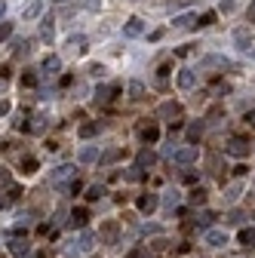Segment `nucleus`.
<instances>
[{
    "label": "nucleus",
    "instance_id": "f257e3e1",
    "mask_svg": "<svg viewBox=\"0 0 255 258\" xmlns=\"http://www.w3.org/2000/svg\"><path fill=\"white\" fill-rule=\"evenodd\" d=\"M172 163H178V166H190V163H197L200 160V148L197 145H181V148H175L172 151Z\"/></svg>",
    "mask_w": 255,
    "mask_h": 258
},
{
    "label": "nucleus",
    "instance_id": "f03ea898",
    "mask_svg": "<svg viewBox=\"0 0 255 258\" xmlns=\"http://www.w3.org/2000/svg\"><path fill=\"white\" fill-rule=\"evenodd\" d=\"M65 181H74V166H71V163L55 166L52 175H49V184H55V187H65Z\"/></svg>",
    "mask_w": 255,
    "mask_h": 258
},
{
    "label": "nucleus",
    "instance_id": "7ed1b4c3",
    "mask_svg": "<svg viewBox=\"0 0 255 258\" xmlns=\"http://www.w3.org/2000/svg\"><path fill=\"white\" fill-rule=\"evenodd\" d=\"M225 151H228L231 157H246V154H249V142H246L243 136H234V139L228 142V148H225Z\"/></svg>",
    "mask_w": 255,
    "mask_h": 258
},
{
    "label": "nucleus",
    "instance_id": "20e7f679",
    "mask_svg": "<svg viewBox=\"0 0 255 258\" xmlns=\"http://www.w3.org/2000/svg\"><path fill=\"white\" fill-rule=\"evenodd\" d=\"M157 117H163V120H178L181 117V105L178 102H166V105H160V108H157Z\"/></svg>",
    "mask_w": 255,
    "mask_h": 258
},
{
    "label": "nucleus",
    "instance_id": "39448f33",
    "mask_svg": "<svg viewBox=\"0 0 255 258\" xmlns=\"http://www.w3.org/2000/svg\"><path fill=\"white\" fill-rule=\"evenodd\" d=\"M52 37H55V19L52 16H43L40 19V40L43 43H52Z\"/></svg>",
    "mask_w": 255,
    "mask_h": 258
},
{
    "label": "nucleus",
    "instance_id": "423d86ee",
    "mask_svg": "<svg viewBox=\"0 0 255 258\" xmlns=\"http://www.w3.org/2000/svg\"><path fill=\"white\" fill-rule=\"evenodd\" d=\"M43 13V0H28V4L22 7V19L25 22H31V19H37Z\"/></svg>",
    "mask_w": 255,
    "mask_h": 258
},
{
    "label": "nucleus",
    "instance_id": "0eeeda50",
    "mask_svg": "<svg viewBox=\"0 0 255 258\" xmlns=\"http://www.w3.org/2000/svg\"><path fill=\"white\" fill-rule=\"evenodd\" d=\"M157 203H160V197H157V194H151V190L139 197V209H142L145 215H151V212L157 209Z\"/></svg>",
    "mask_w": 255,
    "mask_h": 258
},
{
    "label": "nucleus",
    "instance_id": "6e6552de",
    "mask_svg": "<svg viewBox=\"0 0 255 258\" xmlns=\"http://www.w3.org/2000/svg\"><path fill=\"white\" fill-rule=\"evenodd\" d=\"M145 34V22L142 19H130L123 25V37H142Z\"/></svg>",
    "mask_w": 255,
    "mask_h": 258
},
{
    "label": "nucleus",
    "instance_id": "1a4fd4ad",
    "mask_svg": "<svg viewBox=\"0 0 255 258\" xmlns=\"http://www.w3.org/2000/svg\"><path fill=\"white\" fill-rule=\"evenodd\" d=\"M86 221H89V209H83V206H77V209L68 215V224H71V228H83Z\"/></svg>",
    "mask_w": 255,
    "mask_h": 258
},
{
    "label": "nucleus",
    "instance_id": "9d476101",
    "mask_svg": "<svg viewBox=\"0 0 255 258\" xmlns=\"http://www.w3.org/2000/svg\"><path fill=\"white\" fill-rule=\"evenodd\" d=\"M40 71H43V74H49V77H52V74H58V71H61V58H58V55H46V58H43V64H40Z\"/></svg>",
    "mask_w": 255,
    "mask_h": 258
},
{
    "label": "nucleus",
    "instance_id": "9b49d317",
    "mask_svg": "<svg viewBox=\"0 0 255 258\" xmlns=\"http://www.w3.org/2000/svg\"><path fill=\"white\" fill-rule=\"evenodd\" d=\"M178 86H181V89H194V86H197V71H190V68L178 71Z\"/></svg>",
    "mask_w": 255,
    "mask_h": 258
},
{
    "label": "nucleus",
    "instance_id": "f8f14e48",
    "mask_svg": "<svg viewBox=\"0 0 255 258\" xmlns=\"http://www.w3.org/2000/svg\"><path fill=\"white\" fill-rule=\"evenodd\" d=\"M234 40H237V49H243V52H252V34L249 31H234Z\"/></svg>",
    "mask_w": 255,
    "mask_h": 258
},
{
    "label": "nucleus",
    "instance_id": "ddd939ff",
    "mask_svg": "<svg viewBox=\"0 0 255 258\" xmlns=\"http://www.w3.org/2000/svg\"><path fill=\"white\" fill-rule=\"evenodd\" d=\"M99 237H102L108 246H114V243H117V224H114V221L102 224V228H99Z\"/></svg>",
    "mask_w": 255,
    "mask_h": 258
},
{
    "label": "nucleus",
    "instance_id": "4468645a",
    "mask_svg": "<svg viewBox=\"0 0 255 258\" xmlns=\"http://www.w3.org/2000/svg\"><path fill=\"white\" fill-rule=\"evenodd\" d=\"M68 49H71L74 55H83V52H86V37H83V34H71V37H68Z\"/></svg>",
    "mask_w": 255,
    "mask_h": 258
},
{
    "label": "nucleus",
    "instance_id": "2eb2a0df",
    "mask_svg": "<svg viewBox=\"0 0 255 258\" xmlns=\"http://www.w3.org/2000/svg\"><path fill=\"white\" fill-rule=\"evenodd\" d=\"M157 163V154L154 151H139V157H136V166L139 169H148V166H154Z\"/></svg>",
    "mask_w": 255,
    "mask_h": 258
},
{
    "label": "nucleus",
    "instance_id": "dca6fc26",
    "mask_svg": "<svg viewBox=\"0 0 255 258\" xmlns=\"http://www.w3.org/2000/svg\"><path fill=\"white\" fill-rule=\"evenodd\" d=\"M92 246H95V237L92 234H80L77 243H74V252H89Z\"/></svg>",
    "mask_w": 255,
    "mask_h": 258
},
{
    "label": "nucleus",
    "instance_id": "f3484780",
    "mask_svg": "<svg viewBox=\"0 0 255 258\" xmlns=\"http://www.w3.org/2000/svg\"><path fill=\"white\" fill-rule=\"evenodd\" d=\"M10 252H13V255H22V258H25V255L31 252V243H28V240H22V237H16V240L10 243Z\"/></svg>",
    "mask_w": 255,
    "mask_h": 258
},
{
    "label": "nucleus",
    "instance_id": "a211bd4d",
    "mask_svg": "<svg viewBox=\"0 0 255 258\" xmlns=\"http://www.w3.org/2000/svg\"><path fill=\"white\" fill-rule=\"evenodd\" d=\"M206 243H209V246H225V243H228V234L212 228V231H206Z\"/></svg>",
    "mask_w": 255,
    "mask_h": 258
},
{
    "label": "nucleus",
    "instance_id": "6ab92c4d",
    "mask_svg": "<svg viewBox=\"0 0 255 258\" xmlns=\"http://www.w3.org/2000/svg\"><path fill=\"white\" fill-rule=\"evenodd\" d=\"M200 136H203V123L197 120V123H190V126H187V145H197Z\"/></svg>",
    "mask_w": 255,
    "mask_h": 258
},
{
    "label": "nucleus",
    "instance_id": "aec40b11",
    "mask_svg": "<svg viewBox=\"0 0 255 258\" xmlns=\"http://www.w3.org/2000/svg\"><path fill=\"white\" fill-rule=\"evenodd\" d=\"M237 240H240V246L252 249V246H255V228H243V231L237 234Z\"/></svg>",
    "mask_w": 255,
    "mask_h": 258
},
{
    "label": "nucleus",
    "instance_id": "412c9836",
    "mask_svg": "<svg viewBox=\"0 0 255 258\" xmlns=\"http://www.w3.org/2000/svg\"><path fill=\"white\" fill-rule=\"evenodd\" d=\"M77 160H80V163H95V160H99V151H95V148H80Z\"/></svg>",
    "mask_w": 255,
    "mask_h": 258
},
{
    "label": "nucleus",
    "instance_id": "4be33fe9",
    "mask_svg": "<svg viewBox=\"0 0 255 258\" xmlns=\"http://www.w3.org/2000/svg\"><path fill=\"white\" fill-rule=\"evenodd\" d=\"M130 99H133V102H142V99H145V83H139V80L130 83Z\"/></svg>",
    "mask_w": 255,
    "mask_h": 258
},
{
    "label": "nucleus",
    "instance_id": "5701e85b",
    "mask_svg": "<svg viewBox=\"0 0 255 258\" xmlns=\"http://www.w3.org/2000/svg\"><path fill=\"white\" fill-rule=\"evenodd\" d=\"M142 139H145L148 145H154L157 139H160V133H157V126H151V123H148V126H142Z\"/></svg>",
    "mask_w": 255,
    "mask_h": 258
},
{
    "label": "nucleus",
    "instance_id": "b1692460",
    "mask_svg": "<svg viewBox=\"0 0 255 258\" xmlns=\"http://www.w3.org/2000/svg\"><path fill=\"white\" fill-rule=\"evenodd\" d=\"M203 64H209V68H228V64H231V61H228L225 55H209V58H206Z\"/></svg>",
    "mask_w": 255,
    "mask_h": 258
},
{
    "label": "nucleus",
    "instance_id": "393cba45",
    "mask_svg": "<svg viewBox=\"0 0 255 258\" xmlns=\"http://www.w3.org/2000/svg\"><path fill=\"white\" fill-rule=\"evenodd\" d=\"M95 133H99V123H83V126H80V136H83V139H92Z\"/></svg>",
    "mask_w": 255,
    "mask_h": 258
},
{
    "label": "nucleus",
    "instance_id": "a878e982",
    "mask_svg": "<svg viewBox=\"0 0 255 258\" xmlns=\"http://www.w3.org/2000/svg\"><path fill=\"white\" fill-rule=\"evenodd\" d=\"M22 172H25V175H31V172H37V160H34V157H28V160H22Z\"/></svg>",
    "mask_w": 255,
    "mask_h": 258
},
{
    "label": "nucleus",
    "instance_id": "bb28decb",
    "mask_svg": "<svg viewBox=\"0 0 255 258\" xmlns=\"http://www.w3.org/2000/svg\"><path fill=\"white\" fill-rule=\"evenodd\" d=\"M102 194H105V187H102V184H89V190H86V200H99Z\"/></svg>",
    "mask_w": 255,
    "mask_h": 258
},
{
    "label": "nucleus",
    "instance_id": "cd10ccee",
    "mask_svg": "<svg viewBox=\"0 0 255 258\" xmlns=\"http://www.w3.org/2000/svg\"><path fill=\"white\" fill-rule=\"evenodd\" d=\"M120 154H123V151H117V148H114V151H105L99 160H102V163H114V160H120Z\"/></svg>",
    "mask_w": 255,
    "mask_h": 258
},
{
    "label": "nucleus",
    "instance_id": "c85d7f7f",
    "mask_svg": "<svg viewBox=\"0 0 255 258\" xmlns=\"http://www.w3.org/2000/svg\"><path fill=\"white\" fill-rule=\"evenodd\" d=\"M163 203H166V206L172 209V206L178 203V190H166V194H163Z\"/></svg>",
    "mask_w": 255,
    "mask_h": 258
},
{
    "label": "nucleus",
    "instance_id": "c756f323",
    "mask_svg": "<svg viewBox=\"0 0 255 258\" xmlns=\"http://www.w3.org/2000/svg\"><path fill=\"white\" fill-rule=\"evenodd\" d=\"M212 218H215L212 212H200V215H197V224H200V228H209V224H212Z\"/></svg>",
    "mask_w": 255,
    "mask_h": 258
},
{
    "label": "nucleus",
    "instance_id": "7c9ffc66",
    "mask_svg": "<svg viewBox=\"0 0 255 258\" xmlns=\"http://www.w3.org/2000/svg\"><path fill=\"white\" fill-rule=\"evenodd\" d=\"M197 25H203V28H206V25H215V13H212V10H209V13H203V16L197 19Z\"/></svg>",
    "mask_w": 255,
    "mask_h": 258
},
{
    "label": "nucleus",
    "instance_id": "2f4dec72",
    "mask_svg": "<svg viewBox=\"0 0 255 258\" xmlns=\"http://www.w3.org/2000/svg\"><path fill=\"white\" fill-rule=\"evenodd\" d=\"M83 10H89V13H99V10H102V0H83Z\"/></svg>",
    "mask_w": 255,
    "mask_h": 258
},
{
    "label": "nucleus",
    "instance_id": "473e14b6",
    "mask_svg": "<svg viewBox=\"0 0 255 258\" xmlns=\"http://www.w3.org/2000/svg\"><path fill=\"white\" fill-rule=\"evenodd\" d=\"M13 34V22H0V40H7Z\"/></svg>",
    "mask_w": 255,
    "mask_h": 258
},
{
    "label": "nucleus",
    "instance_id": "72a5a7b5",
    "mask_svg": "<svg viewBox=\"0 0 255 258\" xmlns=\"http://www.w3.org/2000/svg\"><path fill=\"white\" fill-rule=\"evenodd\" d=\"M172 25H175V28H187V25H194V16H178Z\"/></svg>",
    "mask_w": 255,
    "mask_h": 258
},
{
    "label": "nucleus",
    "instance_id": "f704fd0d",
    "mask_svg": "<svg viewBox=\"0 0 255 258\" xmlns=\"http://www.w3.org/2000/svg\"><path fill=\"white\" fill-rule=\"evenodd\" d=\"M221 120H225V111H221V108H212V111H209V123H221Z\"/></svg>",
    "mask_w": 255,
    "mask_h": 258
},
{
    "label": "nucleus",
    "instance_id": "c9c22d12",
    "mask_svg": "<svg viewBox=\"0 0 255 258\" xmlns=\"http://www.w3.org/2000/svg\"><path fill=\"white\" fill-rule=\"evenodd\" d=\"M169 68H172V61H163L160 68H157V77H160V83L166 80V74H169Z\"/></svg>",
    "mask_w": 255,
    "mask_h": 258
},
{
    "label": "nucleus",
    "instance_id": "e433bc0d",
    "mask_svg": "<svg viewBox=\"0 0 255 258\" xmlns=\"http://www.w3.org/2000/svg\"><path fill=\"white\" fill-rule=\"evenodd\" d=\"M190 4H197V0H172L169 10H181V7H190Z\"/></svg>",
    "mask_w": 255,
    "mask_h": 258
},
{
    "label": "nucleus",
    "instance_id": "4c0bfd02",
    "mask_svg": "<svg viewBox=\"0 0 255 258\" xmlns=\"http://www.w3.org/2000/svg\"><path fill=\"white\" fill-rule=\"evenodd\" d=\"M89 74H92V77H105V64H92Z\"/></svg>",
    "mask_w": 255,
    "mask_h": 258
},
{
    "label": "nucleus",
    "instance_id": "58836bf2",
    "mask_svg": "<svg viewBox=\"0 0 255 258\" xmlns=\"http://www.w3.org/2000/svg\"><path fill=\"white\" fill-rule=\"evenodd\" d=\"M190 200H194V203H203V200H206V194L197 187V190H190Z\"/></svg>",
    "mask_w": 255,
    "mask_h": 258
},
{
    "label": "nucleus",
    "instance_id": "ea45409f",
    "mask_svg": "<svg viewBox=\"0 0 255 258\" xmlns=\"http://www.w3.org/2000/svg\"><path fill=\"white\" fill-rule=\"evenodd\" d=\"M126 178H130V181H139V178H142V169H139V166H133L130 172H126Z\"/></svg>",
    "mask_w": 255,
    "mask_h": 258
},
{
    "label": "nucleus",
    "instance_id": "a19ab883",
    "mask_svg": "<svg viewBox=\"0 0 255 258\" xmlns=\"http://www.w3.org/2000/svg\"><path fill=\"white\" fill-rule=\"evenodd\" d=\"M22 86H37V77H34V74H25V77H22Z\"/></svg>",
    "mask_w": 255,
    "mask_h": 258
},
{
    "label": "nucleus",
    "instance_id": "79ce46f5",
    "mask_svg": "<svg viewBox=\"0 0 255 258\" xmlns=\"http://www.w3.org/2000/svg\"><path fill=\"white\" fill-rule=\"evenodd\" d=\"M246 22H255V0L249 4V10H246Z\"/></svg>",
    "mask_w": 255,
    "mask_h": 258
},
{
    "label": "nucleus",
    "instance_id": "37998d69",
    "mask_svg": "<svg viewBox=\"0 0 255 258\" xmlns=\"http://www.w3.org/2000/svg\"><path fill=\"white\" fill-rule=\"evenodd\" d=\"M10 184V172L7 169H0V187H7Z\"/></svg>",
    "mask_w": 255,
    "mask_h": 258
},
{
    "label": "nucleus",
    "instance_id": "c03bdc74",
    "mask_svg": "<svg viewBox=\"0 0 255 258\" xmlns=\"http://www.w3.org/2000/svg\"><path fill=\"white\" fill-rule=\"evenodd\" d=\"M7 111H10V102H4V99H0V117H4Z\"/></svg>",
    "mask_w": 255,
    "mask_h": 258
},
{
    "label": "nucleus",
    "instance_id": "a18cd8bd",
    "mask_svg": "<svg viewBox=\"0 0 255 258\" xmlns=\"http://www.w3.org/2000/svg\"><path fill=\"white\" fill-rule=\"evenodd\" d=\"M4 16H7V0H0V22H4Z\"/></svg>",
    "mask_w": 255,
    "mask_h": 258
},
{
    "label": "nucleus",
    "instance_id": "49530a36",
    "mask_svg": "<svg viewBox=\"0 0 255 258\" xmlns=\"http://www.w3.org/2000/svg\"><path fill=\"white\" fill-rule=\"evenodd\" d=\"M133 258H148V252H142V249H136V252H133Z\"/></svg>",
    "mask_w": 255,
    "mask_h": 258
},
{
    "label": "nucleus",
    "instance_id": "de8ad7c7",
    "mask_svg": "<svg viewBox=\"0 0 255 258\" xmlns=\"http://www.w3.org/2000/svg\"><path fill=\"white\" fill-rule=\"evenodd\" d=\"M246 120H249V123L255 126V111H249V117H246Z\"/></svg>",
    "mask_w": 255,
    "mask_h": 258
},
{
    "label": "nucleus",
    "instance_id": "09e8293b",
    "mask_svg": "<svg viewBox=\"0 0 255 258\" xmlns=\"http://www.w3.org/2000/svg\"><path fill=\"white\" fill-rule=\"evenodd\" d=\"M55 4H71V0H55Z\"/></svg>",
    "mask_w": 255,
    "mask_h": 258
},
{
    "label": "nucleus",
    "instance_id": "8fccbe9b",
    "mask_svg": "<svg viewBox=\"0 0 255 258\" xmlns=\"http://www.w3.org/2000/svg\"><path fill=\"white\" fill-rule=\"evenodd\" d=\"M4 83H7V80H4V77H0V89H4Z\"/></svg>",
    "mask_w": 255,
    "mask_h": 258
},
{
    "label": "nucleus",
    "instance_id": "3c124183",
    "mask_svg": "<svg viewBox=\"0 0 255 258\" xmlns=\"http://www.w3.org/2000/svg\"><path fill=\"white\" fill-rule=\"evenodd\" d=\"M31 258H40V255H31Z\"/></svg>",
    "mask_w": 255,
    "mask_h": 258
}]
</instances>
